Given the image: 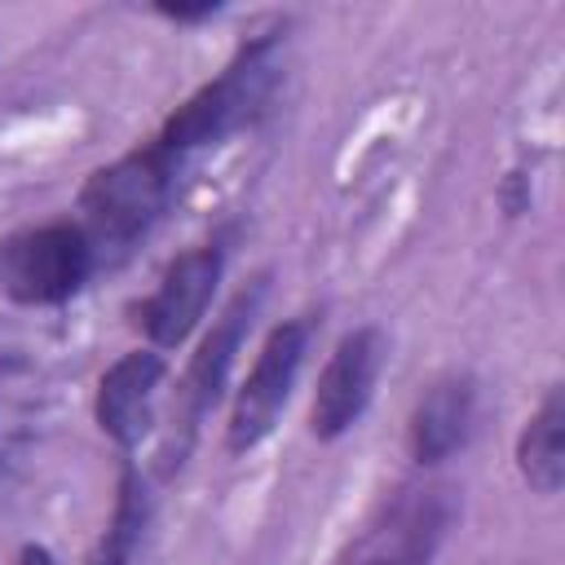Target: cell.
Returning <instances> with one entry per match:
<instances>
[{
  "label": "cell",
  "instance_id": "8992f818",
  "mask_svg": "<svg viewBox=\"0 0 565 565\" xmlns=\"http://www.w3.org/2000/svg\"><path fill=\"white\" fill-rule=\"evenodd\" d=\"M305 353H309V318H287L265 335V344L230 406V424H225L230 455H247L274 433V424L296 388V375L305 366Z\"/></svg>",
  "mask_w": 565,
  "mask_h": 565
},
{
  "label": "cell",
  "instance_id": "4fadbf2b",
  "mask_svg": "<svg viewBox=\"0 0 565 565\" xmlns=\"http://www.w3.org/2000/svg\"><path fill=\"white\" fill-rule=\"evenodd\" d=\"M159 18H172V22H203V18H216L221 13V0H199V4H154Z\"/></svg>",
  "mask_w": 565,
  "mask_h": 565
},
{
  "label": "cell",
  "instance_id": "9c48e42d",
  "mask_svg": "<svg viewBox=\"0 0 565 565\" xmlns=\"http://www.w3.org/2000/svg\"><path fill=\"white\" fill-rule=\"evenodd\" d=\"M168 375V362L159 349H132L124 358H115L102 380H97V397H93V415L97 428L119 446L132 450L150 424H154V393Z\"/></svg>",
  "mask_w": 565,
  "mask_h": 565
},
{
  "label": "cell",
  "instance_id": "5bb4252c",
  "mask_svg": "<svg viewBox=\"0 0 565 565\" xmlns=\"http://www.w3.org/2000/svg\"><path fill=\"white\" fill-rule=\"evenodd\" d=\"M18 565H57V561H53V552H49V547H40V543H26V547L18 552Z\"/></svg>",
  "mask_w": 565,
  "mask_h": 565
},
{
  "label": "cell",
  "instance_id": "7c38bea8",
  "mask_svg": "<svg viewBox=\"0 0 565 565\" xmlns=\"http://www.w3.org/2000/svg\"><path fill=\"white\" fill-rule=\"evenodd\" d=\"M146 525H150V490H146L141 468H137L132 459H124L119 486H115L110 525L97 534V543L88 547V561H84V565H132Z\"/></svg>",
  "mask_w": 565,
  "mask_h": 565
},
{
  "label": "cell",
  "instance_id": "8fae6325",
  "mask_svg": "<svg viewBox=\"0 0 565 565\" xmlns=\"http://www.w3.org/2000/svg\"><path fill=\"white\" fill-rule=\"evenodd\" d=\"M516 468L534 494H556L565 486V397L552 384L539 411L525 419L516 437Z\"/></svg>",
  "mask_w": 565,
  "mask_h": 565
},
{
  "label": "cell",
  "instance_id": "6da1fadb",
  "mask_svg": "<svg viewBox=\"0 0 565 565\" xmlns=\"http://www.w3.org/2000/svg\"><path fill=\"white\" fill-rule=\"evenodd\" d=\"M282 79V31H265L238 44V53L221 66L216 79L199 84L154 132V146L177 163L203 146H221L225 137L252 128Z\"/></svg>",
  "mask_w": 565,
  "mask_h": 565
},
{
  "label": "cell",
  "instance_id": "30bf717a",
  "mask_svg": "<svg viewBox=\"0 0 565 565\" xmlns=\"http://www.w3.org/2000/svg\"><path fill=\"white\" fill-rule=\"evenodd\" d=\"M472 419H477V384L468 371H446L437 375L415 411H411V424H406V450L415 463L433 468V463H446L472 433Z\"/></svg>",
  "mask_w": 565,
  "mask_h": 565
},
{
  "label": "cell",
  "instance_id": "277c9868",
  "mask_svg": "<svg viewBox=\"0 0 565 565\" xmlns=\"http://www.w3.org/2000/svg\"><path fill=\"white\" fill-rule=\"evenodd\" d=\"M265 287H269V274H256L247 287L234 291V300L221 309V318L212 322V331L199 340V349L190 353L185 371H181V384H177V406H172V433H168V446H163V463L159 472L168 477L172 468L185 463V455L194 450V437L207 419V411L221 402L225 393V380H230V366H234V353L265 300Z\"/></svg>",
  "mask_w": 565,
  "mask_h": 565
},
{
  "label": "cell",
  "instance_id": "ba28073f",
  "mask_svg": "<svg viewBox=\"0 0 565 565\" xmlns=\"http://www.w3.org/2000/svg\"><path fill=\"white\" fill-rule=\"evenodd\" d=\"M384 331L380 327H353L349 335H340V344L331 349L318 388H313V406H309V433L318 441H335L344 437L371 406L375 380L384 371Z\"/></svg>",
  "mask_w": 565,
  "mask_h": 565
},
{
  "label": "cell",
  "instance_id": "3957f363",
  "mask_svg": "<svg viewBox=\"0 0 565 565\" xmlns=\"http://www.w3.org/2000/svg\"><path fill=\"white\" fill-rule=\"evenodd\" d=\"M459 516L455 486L406 481L375 503L362 530L340 547L335 565H433Z\"/></svg>",
  "mask_w": 565,
  "mask_h": 565
},
{
  "label": "cell",
  "instance_id": "7a4b0ae2",
  "mask_svg": "<svg viewBox=\"0 0 565 565\" xmlns=\"http://www.w3.org/2000/svg\"><path fill=\"white\" fill-rule=\"evenodd\" d=\"M177 168L181 163L150 141L88 172L79 185V230L88 234L93 252H124L146 238L172 203Z\"/></svg>",
  "mask_w": 565,
  "mask_h": 565
},
{
  "label": "cell",
  "instance_id": "52a82bcc",
  "mask_svg": "<svg viewBox=\"0 0 565 565\" xmlns=\"http://www.w3.org/2000/svg\"><path fill=\"white\" fill-rule=\"evenodd\" d=\"M221 269H225V252L216 243L185 247L181 256L168 260L159 287L137 309V327L146 331L150 349H177L194 335V327L203 322V313L216 296Z\"/></svg>",
  "mask_w": 565,
  "mask_h": 565
},
{
  "label": "cell",
  "instance_id": "5b68a950",
  "mask_svg": "<svg viewBox=\"0 0 565 565\" xmlns=\"http://www.w3.org/2000/svg\"><path fill=\"white\" fill-rule=\"evenodd\" d=\"M97 265L79 221H44L0 238V296L13 305H62Z\"/></svg>",
  "mask_w": 565,
  "mask_h": 565
}]
</instances>
